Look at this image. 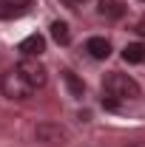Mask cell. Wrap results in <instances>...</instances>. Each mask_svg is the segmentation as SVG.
<instances>
[{
  "mask_svg": "<svg viewBox=\"0 0 145 147\" xmlns=\"http://www.w3.org/2000/svg\"><path fill=\"white\" fill-rule=\"evenodd\" d=\"M63 82H66V88H68V93H71V96L83 99V93H85V82H83L74 71H63Z\"/></svg>",
  "mask_w": 145,
  "mask_h": 147,
  "instance_id": "cell-7",
  "label": "cell"
},
{
  "mask_svg": "<svg viewBox=\"0 0 145 147\" xmlns=\"http://www.w3.org/2000/svg\"><path fill=\"white\" fill-rule=\"evenodd\" d=\"M134 31H137V34H145V17L137 23V28H134Z\"/></svg>",
  "mask_w": 145,
  "mask_h": 147,
  "instance_id": "cell-12",
  "label": "cell"
},
{
  "mask_svg": "<svg viewBox=\"0 0 145 147\" xmlns=\"http://www.w3.org/2000/svg\"><path fill=\"white\" fill-rule=\"evenodd\" d=\"M122 59L131 62V65H142L145 62V42H131V45H125Z\"/></svg>",
  "mask_w": 145,
  "mask_h": 147,
  "instance_id": "cell-8",
  "label": "cell"
},
{
  "mask_svg": "<svg viewBox=\"0 0 145 147\" xmlns=\"http://www.w3.org/2000/svg\"><path fill=\"white\" fill-rule=\"evenodd\" d=\"M100 14L105 20H120L125 14V6H122L120 0H103V3H100Z\"/></svg>",
  "mask_w": 145,
  "mask_h": 147,
  "instance_id": "cell-9",
  "label": "cell"
},
{
  "mask_svg": "<svg viewBox=\"0 0 145 147\" xmlns=\"http://www.w3.org/2000/svg\"><path fill=\"white\" fill-rule=\"evenodd\" d=\"M103 91L114 96V99H137L140 96V85H137V79H131L128 74H120L114 71L108 74L105 79H103Z\"/></svg>",
  "mask_w": 145,
  "mask_h": 147,
  "instance_id": "cell-2",
  "label": "cell"
},
{
  "mask_svg": "<svg viewBox=\"0 0 145 147\" xmlns=\"http://www.w3.org/2000/svg\"><path fill=\"white\" fill-rule=\"evenodd\" d=\"M17 48H20L23 57H40L43 51H46V40H43L40 34H29L26 40H20Z\"/></svg>",
  "mask_w": 145,
  "mask_h": 147,
  "instance_id": "cell-5",
  "label": "cell"
},
{
  "mask_svg": "<svg viewBox=\"0 0 145 147\" xmlns=\"http://www.w3.org/2000/svg\"><path fill=\"white\" fill-rule=\"evenodd\" d=\"M34 91H37V88L31 85V82H26V76H23L17 68H9V71L0 76V93H3L6 99H17V102H23V99H29Z\"/></svg>",
  "mask_w": 145,
  "mask_h": 147,
  "instance_id": "cell-1",
  "label": "cell"
},
{
  "mask_svg": "<svg viewBox=\"0 0 145 147\" xmlns=\"http://www.w3.org/2000/svg\"><path fill=\"white\" fill-rule=\"evenodd\" d=\"M17 71L26 76V82H31L34 88H43L46 85V79H49V71H46V65L37 59V57H23L17 62Z\"/></svg>",
  "mask_w": 145,
  "mask_h": 147,
  "instance_id": "cell-4",
  "label": "cell"
},
{
  "mask_svg": "<svg viewBox=\"0 0 145 147\" xmlns=\"http://www.w3.org/2000/svg\"><path fill=\"white\" fill-rule=\"evenodd\" d=\"M34 139L40 144H49V147H66L68 142V130L60 127L57 122H40L34 127Z\"/></svg>",
  "mask_w": 145,
  "mask_h": 147,
  "instance_id": "cell-3",
  "label": "cell"
},
{
  "mask_svg": "<svg viewBox=\"0 0 145 147\" xmlns=\"http://www.w3.org/2000/svg\"><path fill=\"white\" fill-rule=\"evenodd\" d=\"M140 3H145V0H140Z\"/></svg>",
  "mask_w": 145,
  "mask_h": 147,
  "instance_id": "cell-14",
  "label": "cell"
},
{
  "mask_svg": "<svg viewBox=\"0 0 145 147\" xmlns=\"http://www.w3.org/2000/svg\"><path fill=\"white\" fill-rule=\"evenodd\" d=\"M3 6H9L14 14H20V11H26L31 6V0H3Z\"/></svg>",
  "mask_w": 145,
  "mask_h": 147,
  "instance_id": "cell-11",
  "label": "cell"
},
{
  "mask_svg": "<svg viewBox=\"0 0 145 147\" xmlns=\"http://www.w3.org/2000/svg\"><path fill=\"white\" fill-rule=\"evenodd\" d=\"M51 37H54V42H60V45H68V42H71L68 23H63V20H54V23H51Z\"/></svg>",
  "mask_w": 145,
  "mask_h": 147,
  "instance_id": "cell-10",
  "label": "cell"
},
{
  "mask_svg": "<svg viewBox=\"0 0 145 147\" xmlns=\"http://www.w3.org/2000/svg\"><path fill=\"white\" fill-rule=\"evenodd\" d=\"M85 51H88L94 59H108L111 57V42L105 40V37H88Z\"/></svg>",
  "mask_w": 145,
  "mask_h": 147,
  "instance_id": "cell-6",
  "label": "cell"
},
{
  "mask_svg": "<svg viewBox=\"0 0 145 147\" xmlns=\"http://www.w3.org/2000/svg\"><path fill=\"white\" fill-rule=\"evenodd\" d=\"M128 147H145V142H134V144H128Z\"/></svg>",
  "mask_w": 145,
  "mask_h": 147,
  "instance_id": "cell-13",
  "label": "cell"
}]
</instances>
